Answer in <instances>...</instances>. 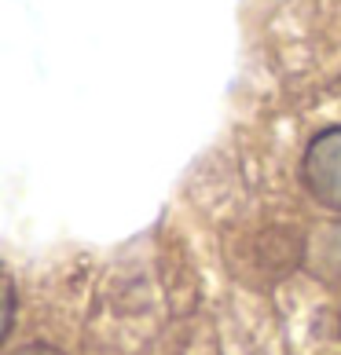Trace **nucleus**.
Returning a JSON list of instances; mask_svg holds the SVG:
<instances>
[{"label": "nucleus", "instance_id": "obj_1", "mask_svg": "<svg viewBox=\"0 0 341 355\" xmlns=\"http://www.w3.org/2000/svg\"><path fill=\"white\" fill-rule=\"evenodd\" d=\"M308 194L323 209L341 213V125L326 128L305 150V165H301Z\"/></svg>", "mask_w": 341, "mask_h": 355}, {"label": "nucleus", "instance_id": "obj_2", "mask_svg": "<svg viewBox=\"0 0 341 355\" xmlns=\"http://www.w3.org/2000/svg\"><path fill=\"white\" fill-rule=\"evenodd\" d=\"M11 355H63L59 348H51V345H26L19 352H11Z\"/></svg>", "mask_w": 341, "mask_h": 355}]
</instances>
